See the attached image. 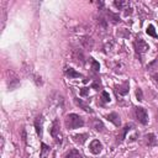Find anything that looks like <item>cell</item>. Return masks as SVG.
Here are the masks:
<instances>
[{
  "label": "cell",
  "mask_w": 158,
  "mask_h": 158,
  "mask_svg": "<svg viewBox=\"0 0 158 158\" xmlns=\"http://www.w3.org/2000/svg\"><path fill=\"white\" fill-rule=\"evenodd\" d=\"M81 126H84V120L79 115H77V114L67 115V117H65V127L68 130H74V128L81 127Z\"/></svg>",
  "instance_id": "cell-1"
},
{
  "label": "cell",
  "mask_w": 158,
  "mask_h": 158,
  "mask_svg": "<svg viewBox=\"0 0 158 158\" xmlns=\"http://www.w3.org/2000/svg\"><path fill=\"white\" fill-rule=\"evenodd\" d=\"M133 47H135V51H136V53L139 56V57H142L148 49H149V46H148V43L143 40V38H141V37H138V38H136V41L133 42Z\"/></svg>",
  "instance_id": "cell-2"
},
{
  "label": "cell",
  "mask_w": 158,
  "mask_h": 158,
  "mask_svg": "<svg viewBox=\"0 0 158 158\" xmlns=\"http://www.w3.org/2000/svg\"><path fill=\"white\" fill-rule=\"evenodd\" d=\"M60 126H59V121L56 118L52 123V127H51V135L52 137L54 138V141L57 143H62V133H60Z\"/></svg>",
  "instance_id": "cell-3"
},
{
  "label": "cell",
  "mask_w": 158,
  "mask_h": 158,
  "mask_svg": "<svg viewBox=\"0 0 158 158\" xmlns=\"http://www.w3.org/2000/svg\"><path fill=\"white\" fill-rule=\"evenodd\" d=\"M135 116H136V118H137L142 125H147V122H148V114H147L146 109H143V107H141V106L135 107Z\"/></svg>",
  "instance_id": "cell-4"
},
{
  "label": "cell",
  "mask_w": 158,
  "mask_h": 158,
  "mask_svg": "<svg viewBox=\"0 0 158 158\" xmlns=\"http://www.w3.org/2000/svg\"><path fill=\"white\" fill-rule=\"evenodd\" d=\"M101 149H102V144H101V142H100L99 139H94V141L90 142V144H89V151H90L93 154H99V153L101 152Z\"/></svg>",
  "instance_id": "cell-5"
},
{
  "label": "cell",
  "mask_w": 158,
  "mask_h": 158,
  "mask_svg": "<svg viewBox=\"0 0 158 158\" xmlns=\"http://www.w3.org/2000/svg\"><path fill=\"white\" fill-rule=\"evenodd\" d=\"M80 43H81V46H83L85 49H89V51L93 49V47H94V40H93L91 37H89V36L81 37Z\"/></svg>",
  "instance_id": "cell-6"
},
{
  "label": "cell",
  "mask_w": 158,
  "mask_h": 158,
  "mask_svg": "<svg viewBox=\"0 0 158 158\" xmlns=\"http://www.w3.org/2000/svg\"><path fill=\"white\" fill-rule=\"evenodd\" d=\"M144 143H146L148 147H154V146L158 144V143H157V138H156V136H154L153 133H147V135L144 136Z\"/></svg>",
  "instance_id": "cell-7"
},
{
  "label": "cell",
  "mask_w": 158,
  "mask_h": 158,
  "mask_svg": "<svg viewBox=\"0 0 158 158\" xmlns=\"http://www.w3.org/2000/svg\"><path fill=\"white\" fill-rule=\"evenodd\" d=\"M73 59H74L77 63H80L81 65L85 63V57H84V54H83V52H81L80 49L74 51V53H73Z\"/></svg>",
  "instance_id": "cell-8"
},
{
  "label": "cell",
  "mask_w": 158,
  "mask_h": 158,
  "mask_svg": "<svg viewBox=\"0 0 158 158\" xmlns=\"http://www.w3.org/2000/svg\"><path fill=\"white\" fill-rule=\"evenodd\" d=\"M133 128V125H126L123 128H122V132H121V135L120 136H117V143H121L125 138H126V135H127V132H130L131 130Z\"/></svg>",
  "instance_id": "cell-9"
},
{
  "label": "cell",
  "mask_w": 158,
  "mask_h": 158,
  "mask_svg": "<svg viewBox=\"0 0 158 158\" xmlns=\"http://www.w3.org/2000/svg\"><path fill=\"white\" fill-rule=\"evenodd\" d=\"M106 117H107V120H109L110 122H112L115 126H120V125H121V120H120V116H118L116 112H111V114H109Z\"/></svg>",
  "instance_id": "cell-10"
},
{
  "label": "cell",
  "mask_w": 158,
  "mask_h": 158,
  "mask_svg": "<svg viewBox=\"0 0 158 158\" xmlns=\"http://www.w3.org/2000/svg\"><path fill=\"white\" fill-rule=\"evenodd\" d=\"M128 89H130V84H128V81H125L123 84L116 86V91H117L120 95H126V94L128 93Z\"/></svg>",
  "instance_id": "cell-11"
},
{
  "label": "cell",
  "mask_w": 158,
  "mask_h": 158,
  "mask_svg": "<svg viewBox=\"0 0 158 158\" xmlns=\"http://www.w3.org/2000/svg\"><path fill=\"white\" fill-rule=\"evenodd\" d=\"M42 121H43V118H42V116H41V115H40V116H37V117H36V120H35L36 132H37V135H38L40 137H42Z\"/></svg>",
  "instance_id": "cell-12"
},
{
  "label": "cell",
  "mask_w": 158,
  "mask_h": 158,
  "mask_svg": "<svg viewBox=\"0 0 158 158\" xmlns=\"http://www.w3.org/2000/svg\"><path fill=\"white\" fill-rule=\"evenodd\" d=\"M74 101H75V104H77L78 106H80V107H81V109H83L84 111H86V112H93V110H91V107H90L89 105H86L85 102H83V101H81L80 99H78V98H75V99H74Z\"/></svg>",
  "instance_id": "cell-13"
},
{
  "label": "cell",
  "mask_w": 158,
  "mask_h": 158,
  "mask_svg": "<svg viewBox=\"0 0 158 158\" xmlns=\"http://www.w3.org/2000/svg\"><path fill=\"white\" fill-rule=\"evenodd\" d=\"M73 138H74V141H75L77 143L83 144V143L86 141V138H88V133H79V135H74V136H73Z\"/></svg>",
  "instance_id": "cell-14"
},
{
  "label": "cell",
  "mask_w": 158,
  "mask_h": 158,
  "mask_svg": "<svg viewBox=\"0 0 158 158\" xmlns=\"http://www.w3.org/2000/svg\"><path fill=\"white\" fill-rule=\"evenodd\" d=\"M65 74L69 77V78H81V74L75 72L73 68H65Z\"/></svg>",
  "instance_id": "cell-15"
},
{
  "label": "cell",
  "mask_w": 158,
  "mask_h": 158,
  "mask_svg": "<svg viewBox=\"0 0 158 158\" xmlns=\"http://www.w3.org/2000/svg\"><path fill=\"white\" fill-rule=\"evenodd\" d=\"M93 128H94V130H96V131H99V132H101V131H104L105 126H104V123H102L100 120L95 118V120L93 121Z\"/></svg>",
  "instance_id": "cell-16"
},
{
  "label": "cell",
  "mask_w": 158,
  "mask_h": 158,
  "mask_svg": "<svg viewBox=\"0 0 158 158\" xmlns=\"http://www.w3.org/2000/svg\"><path fill=\"white\" fill-rule=\"evenodd\" d=\"M65 158H83L81 154L79 153L78 149H70L67 154H65Z\"/></svg>",
  "instance_id": "cell-17"
},
{
  "label": "cell",
  "mask_w": 158,
  "mask_h": 158,
  "mask_svg": "<svg viewBox=\"0 0 158 158\" xmlns=\"http://www.w3.org/2000/svg\"><path fill=\"white\" fill-rule=\"evenodd\" d=\"M106 14H107V16H109V20H111L112 23H117V22L121 21V20H120V16H118L117 14H114V12H111V11H106Z\"/></svg>",
  "instance_id": "cell-18"
},
{
  "label": "cell",
  "mask_w": 158,
  "mask_h": 158,
  "mask_svg": "<svg viewBox=\"0 0 158 158\" xmlns=\"http://www.w3.org/2000/svg\"><path fill=\"white\" fill-rule=\"evenodd\" d=\"M98 27L101 28V30H104V31L107 28V21L104 17H101V16L98 19Z\"/></svg>",
  "instance_id": "cell-19"
},
{
  "label": "cell",
  "mask_w": 158,
  "mask_h": 158,
  "mask_svg": "<svg viewBox=\"0 0 158 158\" xmlns=\"http://www.w3.org/2000/svg\"><path fill=\"white\" fill-rule=\"evenodd\" d=\"M49 153V147L47 146V144H44V143H42V148H41V158H46L47 157V154Z\"/></svg>",
  "instance_id": "cell-20"
},
{
  "label": "cell",
  "mask_w": 158,
  "mask_h": 158,
  "mask_svg": "<svg viewBox=\"0 0 158 158\" xmlns=\"http://www.w3.org/2000/svg\"><path fill=\"white\" fill-rule=\"evenodd\" d=\"M110 101V95H109V93L107 91H102L101 93V102L104 104V102H109Z\"/></svg>",
  "instance_id": "cell-21"
},
{
  "label": "cell",
  "mask_w": 158,
  "mask_h": 158,
  "mask_svg": "<svg viewBox=\"0 0 158 158\" xmlns=\"http://www.w3.org/2000/svg\"><path fill=\"white\" fill-rule=\"evenodd\" d=\"M147 33H148L149 36H152V37H158V35L156 33V31H154V27H153L152 25H149V26L147 27Z\"/></svg>",
  "instance_id": "cell-22"
},
{
  "label": "cell",
  "mask_w": 158,
  "mask_h": 158,
  "mask_svg": "<svg viewBox=\"0 0 158 158\" xmlns=\"http://www.w3.org/2000/svg\"><path fill=\"white\" fill-rule=\"evenodd\" d=\"M136 98L138 101H142L143 100V93H142V89L141 88H137L136 89Z\"/></svg>",
  "instance_id": "cell-23"
},
{
  "label": "cell",
  "mask_w": 158,
  "mask_h": 158,
  "mask_svg": "<svg viewBox=\"0 0 158 158\" xmlns=\"http://www.w3.org/2000/svg\"><path fill=\"white\" fill-rule=\"evenodd\" d=\"M128 2H126V1H114V5L118 9V10H121V9H123V6L125 5H127Z\"/></svg>",
  "instance_id": "cell-24"
},
{
  "label": "cell",
  "mask_w": 158,
  "mask_h": 158,
  "mask_svg": "<svg viewBox=\"0 0 158 158\" xmlns=\"http://www.w3.org/2000/svg\"><path fill=\"white\" fill-rule=\"evenodd\" d=\"M91 68L94 72H99V63L93 58H91Z\"/></svg>",
  "instance_id": "cell-25"
},
{
  "label": "cell",
  "mask_w": 158,
  "mask_h": 158,
  "mask_svg": "<svg viewBox=\"0 0 158 158\" xmlns=\"http://www.w3.org/2000/svg\"><path fill=\"white\" fill-rule=\"evenodd\" d=\"M89 94V88H83L81 90H80V95L81 96H86Z\"/></svg>",
  "instance_id": "cell-26"
},
{
  "label": "cell",
  "mask_w": 158,
  "mask_h": 158,
  "mask_svg": "<svg viewBox=\"0 0 158 158\" xmlns=\"http://www.w3.org/2000/svg\"><path fill=\"white\" fill-rule=\"evenodd\" d=\"M91 86H93V89H95V90H99L101 85H100V83H99V81H94Z\"/></svg>",
  "instance_id": "cell-27"
},
{
  "label": "cell",
  "mask_w": 158,
  "mask_h": 158,
  "mask_svg": "<svg viewBox=\"0 0 158 158\" xmlns=\"http://www.w3.org/2000/svg\"><path fill=\"white\" fill-rule=\"evenodd\" d=\"M22 139H23V142H26V132H25V130L22 131Z\"/></svg>",
  "instance_id": "cell-28"
},
{
  "label": "cell",
  "mask_w": 158,
  "mask_h": 158,
  "mask_svg": "<svg viewBox=\"0 0 158 158\" xmlns=\"http://www.w3.org/2000/svg\"><path fill=\"white\" fill-rule=\"evenodd\" d=\"M153 79L158 83V73H154V74H153Z\"/></svg>",
  "instance_id": "cell-29"
},
{
  "label": "cell",
  "mask_w": 158,
  "mask_h": 158,
  "mask_svg": "<svg viewBox=\"0 0 158 158\" xmlns=\"http://www.w3.org/2000/svg\"><path fill=\"white\" fill-rule=\"evenodd\" d=\"M157 120H158V110H157Z\"/></svg>",
  "instance_id": "cell-30"
},
{
  "label": "cell",
  "mask_w": 158,
  "mask_h": 158,
  "mask_svg": "<svg viewBox=\"0 0 158 158\" xmlns=\"http://www.w3.org/2000/svg\"><path fill=\"white\" fill-rule=\"evenodd\" d=\"M53 158H56V156H53Z\"/></svg>",
  "instance_id": "cell-31"
},
{
  "label": "cell",
  "mask_w": 158,
  "mask_h": 158,
  "mask_svg": "<svg viewBox=\"0 0 158 158\" xmlns=\"http://www.w3.org/2000/svg\"><path fill=\"white\" fill-rule=\"evenodd\" d=\"M157 59H158V57H157Z\"/></svg>",
  "instance_id": "cell-32"
}]
</instances>
